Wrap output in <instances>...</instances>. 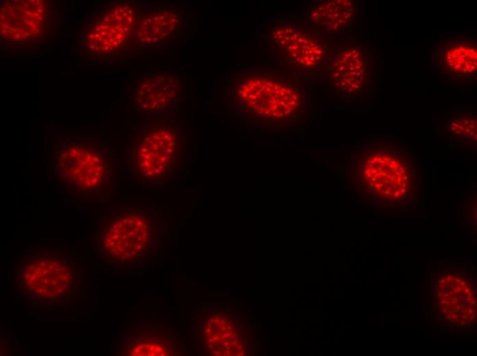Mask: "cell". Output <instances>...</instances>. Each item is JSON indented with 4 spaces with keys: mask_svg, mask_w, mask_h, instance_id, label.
Segmentation results:
<instances>
[{
    "mask_svg": "<svg viewBox=\"0 0 477 356\" xmlns=\"http://www.w3.org/2000/svg\"><path fill=\"white\" fill-rule=\"evenodd\" d=\"M118 166L112 151L100 139L69 138L53 152L51 179L68 197L108 201L117 184Z\"/></svg>",
    "mask_w": 477,
    "mask_h": 356,
    "instance_id": "obj_1",
    "label": "cell"
},
{
    "mask_svg": "<svg viewBox=\"0 0 477 356\" xmlns=\"http://www.w3.org/2000/svg\"><path fill=\"white\" fill-rule=\"evenodd\" d=\"M184 140L173 110L153 114L136 129L127 151L132 179L145 188L164 187L184 162Z\"/></svg>",
    "mask_w": 477,
    "mask_h": 356,
    "instance_id": "obj_2",
    "label": "cell"
},
{
    "mask_svg": "<svg viewBox=\"0 0 477 356\" xmlns=\"http://www.w3.org/2000/svg\"><path fill=\"white\" fill-rule=\"evenodd\" d=\"M156 211L144 205H117L104 209L98 220L95 249L110 265H132L145 260L159 241Z\"/></svg>",
    "mask_w": 477,
    "mask_h": 356,
    "instance_id": "obj_3",
    "label": "cell"
},
{
    "mask_svg": "<svg viewBox=\"0 0 477 356\" xmlns=\"http://www.w3.org/2000/svg\"><path fill=\"white\" fill-rule=\"evenodd\" d=\"M77 265L60 250L34 249L22 255L19 289L33 304L45 307L66 304L77 292Z\"/></svg>",
    "mask_w": 477,
    "mask_h": 356,
    "instance_id": "obj_4",
    "label": "cell"
},
{
    "mask_svg": "<svg viewBox=\"0 0 477 356\" xmlns=\"http://www.w3.org/2000/svg\"><path fill=\"white\" fill-rule=\"evenodd\" d=\"M231 102L246 116L260 119H285L301 105V91L289 80L256 73L244 74L233 80Z\"/></svg>",
    "mask_w": 477,
    "mask_h": 356,
    "instance_id": "obj_5",
    "label": "cell"
},
{
    "mask_svg": "<svg viewBox=\"0 0 477 356\" xmlns=\"http://www.w3.org/2000/svg\"><path fill=\"white\" fill-rule=\"evenodd\" d=\"M328 82L333 90L355 96L368 90L375 77V61L359 43L344 41L330 47Z\"/></svg>",
    "mask_w": 477,
    "mask_h": 356,
    "instance_id": "obj_6",
    "label": "cell"
},
{
    "mask_svg": "<svg viewBox=\"0 0 477 356\" xmlns=\"http://www.w3.org/2000/svg\"><path fill=\"white\" fill-rule=\"evenodd\" d=\"M273 42L289 62L299 68H317L328 63L330 45L324 36L297 25H281Z\"/></svg>",
    "mask_w": 477,
    "mask_h": 356,
    "instance_id": "obj_7",
    "label": "cell"
},
{
    "mask_svg": "<svg viewBox=\"0 0 477 356\" xmlns=\"http://www.w3.org/2000/svg\"><path fill=\"white\" fill-rule=\"evenodd\" d=\"M136 24V12L129 3L113 5L88 29L86 44L93 53L111 55L132 36Z\"/></svg>",
    "mask_w": 477,
    "mask_h": 356,
    "instance_id": "obj_8",
    "label": "cell"
},
{
    "mask_svg": "<svg viewBox=\"0 0 477 356\" xmlns=\"http://www.w3.org/2000/svg\"><path fill=\"white\" fill-rule=\"evenodd\" d=\"M1 34L7 40H26L37 35L45 23L42 1H4L1 6Z\"/></svg>",
    "mask_w": 477,
    "mask_h": 356,
    "instance_id": "obj_9",
    "label": "cell"
},
{
    "mask_svg": "<svg viewBox=\"0 0 477 356\" xmlns=\"http://www.w3.org/2000/svg\"><path fill=\"white\" fill-rule=\"evenodd\" d=\"M182 85L173 75H151L140 79L133 91L134 106L140 112L156 114L173 110Z\"/></svg>",
    "mask_w": 477,
    "mask_h": 356,
    "instance_id": "obj_10",
    "label": "cell"
},
{
    "mask_svg": "<svg viewBox=\"0 0 477 356\" xmlns=\"http://www.w3.org/2000/svg\"><path fill=\"white\" fill-rule=\"evenodd\" d=\"M184 24L182 12L178 8H160L145 14L137 25L135 37L147 45H156L169 40Z\"/></svg>",
    "mask_w": 477,
    "mask_h": 356,
    "instance_id": "obj_11",
    "label": "cell"
},
{
    "mask_svg": "<svg viewBox=\"0 0 477 356\" xmlns=\"http://www.w3.org/2000/svg\"><path fill=\"white\" fill-rule=\"evenodd\" d=\"M357 10V4L353 1H324L315 7L310 15V19L320 29L337 33L354 23Z\"/></svg>",
    "mask_w": 477,
    "mask_h": 356,
    "instance_id": "obj_12",
    "label": "cell"
},
{
    "mask_svg": "<svg viewBox=\"0 0 477 356\" xmlns=\"http://www.w3.org/2000/svg\"><path fill=\"white\" fill-rule=\"evenodd\" d=\"M441 63L453 74L473 77L476 74L477 51L474 42L452 41L441 50Z\"/></svg>",
    "mask_w": 477,
    "mask_h": 356,
    "instance_id": "obj_13",
    "label": "cell"
}]
</instances>
